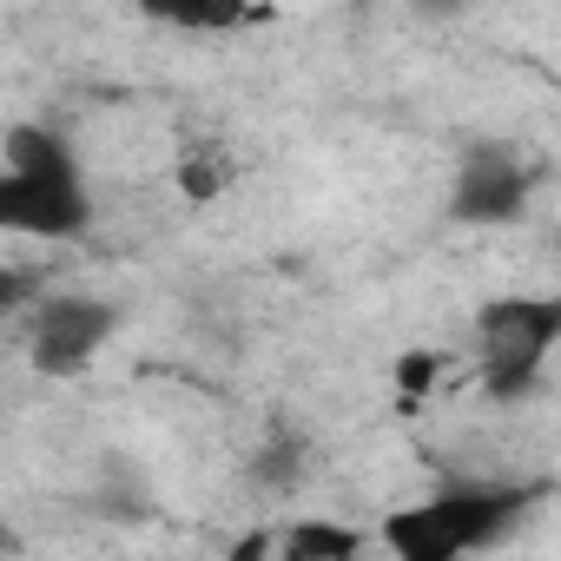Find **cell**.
I'll use <instances>...</instances> for the list:
<instances>
[{
    "label": "cell",
    "instance_id": "cell-2",
    "mask_svg": "<svg viewBox=\"0 0 561 561\" xmlns=\"http://www.w3.org/2000/svg\"><path fill=\"white\" fill-rule=\"evenodd\" d=\"M93 218V192L67 152L60 133L47 126H14L8 133V172H0V225L27 238H73Z\"/></svg>",
    "mask_w": 561,
    "mask_h": 561
},
{
    "label": "cell",
    "instance_id": "cell-6",
    "mask_svg": "<svg viewBox=\"0 0 561 561\" xmlns=\"http://www.w3.org/2000/svg\"><path fill=\"white\" fill-rule=\"evenodd\" d=\"M139 14L172 21V27H185V34H225V27H238L251 8H244V0H139Z\"/></svg>",
    "mask_w": 561,
    "mask_h": 561
},
{
    "label": "cell",
    "instance_id": "cell-7",
    "mask_svg": "<svg viewBox=\"0 0 561 561\" xmlns=\"http://www.w3.org/2000/svg\"><path fill=\"white\" fill-rule=\"evenodd\" d=\"M251 548H277V554H298V561H311V554H357L364 548V535H351V528H331V522H298V528H285L277 541H244V554Z\"/></svg>",
    "mask_w": 561,
    "mask_h": 561
},
{
    "label": "cell",
    "instance_id": "cell-8",
    "mask_svg": "<svg viewBox=\"0 0 561 561\" xmlns=\"http://www.w3.org/2000/svg\"><path fill=\"white\" fill-rule=\"evenodd\" d=\"M298 476V449H271V456H257V482H271V489H285Z\"/></svg>",
    "mask_w": 561,
    "mask_h": 561
},
{
    "label": "cell",
    "instance_id": "cell-10",
    "mask_svg": "<svg viewBox=\"0 0 561 561\" xmlns=\"http://www.w3.org/2000/svg\"><path fill=\"white\" fill-rule=\"evenodd\" d=\"M554 257H561V225H554Z\"/></svg>",
    "mask_w": 561,
    "mask_h": 561
},
{
    "label": "cell",
    "instance_id": "cell-3",
    "mask_svg": "<svg viewBox=\"0 0 561 561\" xmlns=\"http://www.w3.org/2000/svg\"><path fill=\"white\" fill-rule=\"evenodd\" d=\"M561 351V298H489L476 311V377L489 397L515 403L535 390Z\"/></svg>",
    "mask_w": 561,
    "mask_h": 561
},
{
    "label": "cell",
    "instance_id": "cell-9",
    "mask_svg": "<svg viewBox=\"0 0 561 561\" xmlns=\"http://www.w3.org/2000/svg\"><path fill=\"white\" fill-rule=\"evenodd\" d=\"M397 377H403V390H423V383H430V377H436V364H430V357H416V351H410V357H403V364H397Z\"/></svg>",
    "mask_w": 561,
    "mask_h": 561
},
{
    "label": "cell",
    "instance_id": "cell-5",
    "mask_svg": "<svg viewBox=\"0 0 561 561\" xmlns=\"http://www.w3.org/2000/svg\"><path fill=\"white\" fill-rule=\"evenodd\" d=\"M522 205H528L522 159L502 146H469L456 165V185H449V211L462 225H508V218H522Z\"/></svg>",
    "mask_w": 561,
    "mask_h": 561
},
{
    "label": "cell",
    "instance_id": "cell-1",
    "mask_svg": "<svg viewBox=\"0 0 561 561\" xmlns=\"http://www.w3.org/2000/svg\"><path fill=\"white\" fill-rule=\"evenodd\" d=\"M528 508H535V495L508 489V482H443L430 502L397 508L383 522V548L403 561H456L469 548H495Z\"/></svg>",
    "mask_w": 561,
    "mask_h": 561
},
{
    "label": "cell",
    "instance_id": "cell-4",
    "mask_svg": "<svg viewBox=\"0 0 561 561\" xmlns=\"http://www.w3.org/2000/svg\"><path fill=\"white\" fill-rule=\"evenodd\" d=\"M113 324H119V318H113V305H100V298H80V291L47 298V305L34 311V324H27L34 370H47V377H80V370L106 351Z\"/></svg>",
    "mask_w": 561,
    "mask_h": 561
}]
</instances>
